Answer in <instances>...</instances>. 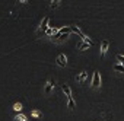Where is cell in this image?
Masks as SVG:
<instances>
[{
	"mask_svg": "<svg viewBox=\"0 0 124 121\" xmlns=\"http://www.w3.org/2000/svg\"><path fill=\"white\" fill-rule=\"evenodd\" d=\"M92 86H93V88H99V86H101V76H99V72H98V70H95V72H93Z\"/></svg>",
	"mask_w": 124,
	"mask_h": 121,
	"instance_id": "1",
	"label": "cell"
},
{
	"mask_svg": "<svg viewBox=\"0 0 124 121\" xmlns=\"http://www.w3.org/2000/svg\"><path fill=\"white\" fill-rule=\"evenodd\" d=\"M57 64H58L60 67H64V66L67 64V57H66L64 54H60V55L57 57Z\"/></svg>",
	"mask_w": 124,
	"mask_h": 121,
	"instance_id": "2",
	"label": "cell"
},
{
	"mask_svg": "<svg viewBox=\"0 0 124 121\" xmlns=\"http://www.w3.org/2000/svg\"><path fill=\"white\" fill-rule=\"evenodd\" d=\"M48 23H50V18H48V16H45V18H44V21H42V22H41V25H39V31L45 32V31L48 29Z\"/></svg>",
	"mask_w": 124,
	"mask_h": 121,
	"instance_id": "3",
	"label": "cell"
},
{
	"mask_svg": "<svg viewBox=\"0 0 124 121\" xmlns=\"http://www.w3.org/2000/svg\"><path fill=\"white\" fill-rule=\"evenodd\" d=\"M108 47H109V42H108V41H102V42H101V54H102V55L108 51Z\"/></svg>",
	"mask_w": 124,
	"mask_h": 121,
	"instance_id": "4",
	"label": "cell"
},
{
	"mask_svg": "<svg viewBox=\"0 0 124 121\" xmlns=\"http://www.w3.org/2000/svg\"><path fill=\"white\" fill-rule=\"evenodd\" d=\"M54 85H55V82H54V80L51 79V80H50V82L47 83V86H45V89H44V92H45V93H50V92L53 91V88H54Z\"/></svg>",
	"mask_w": 124,
	"mask_h": 121,
	"instance_id": "5",
	"label": "cell"
},
{
	"mask_svg": "<svg viewBox=\"0 0 124 121\" xmlns=\"http://www.w3.org/2000/svg\"><path fill=\"white\" fill-rule=\"evenodd\" d=\"M86 77H88V72H82L80 75H78V76H76V80L82 83V82H83V80H85Z\"/></svg>",
	"mask_w": 124,
	"mask_h": 121,
	"instance_id": "6",
	"label": "cell"
},
{
	"mask_svg": "<svg viewBox=\"0 0 124 121\" xmlns=\"http://www.w3.org/2000/svg\"><path fill=\"white\" fill-rule=\"evenodd\" d=\"M63 92L66 93V96H67V99H70L72 98V89L67 86V85H63Z\"/></svg>",
	"mask_w": 124,
	"mask_h": 121,
	"instance_id": "7",
	"label": "cell"
},
{
	"mask_svg": "<svg viewBox=\"0 0 124 121\" xmlns=\"http://www.w3.org/2000/svg\"><path fill=\"white\" fill-rule=\"evenodd\" d=\"M57 32H58V29H57V28H48V29L45 31V34H47V35H50V37H54Z\"/></svg>",
	"mask_w": 124,
	"mask_h": 121,
	"instance_id": "8",
	"label": "cell"
},
{
	"mask_svg": "<svg viewBox=\"0 0 124 121\" xmlns=\"http://www.w3.org/2000/svg\"><path fill=\"white\" fill-rule=\"evenodd\" d=\"M70 29H72V32H75V34H78V35H79L80 38L83 37V34H82V31H80V29H79L78 26H70Z\"/></svg>",
	"mask_w": 124,
	"mask_h": 121,
	"instance_id": "9",
	"label": "cell"
},
{
	"mask_svg": "<svg viewBox=\"0 0 124 121\" xmlns=\"http://www.w3.org/2000/svg\"><path fill=\"white\" fill-rule=\"evenodd\" d=\"M75 105H76V104H75V101H73V98H70V99H67V106H69L70 109H73V108H75Z\"/></svg>",
	"mask_w": 124,
	"mask_h": 121,
	"instance_id": "10",
	"label": "cell"
},
{
	"mask_svg": "<svg viewBox=\"0 0 124 121\" xmlns=\"http://www.w3.org/2000/svg\"><path fill=\"white\" fill-rule=\"evenodd\" d=\"M114 70H117V72H121V73H124V66H121V64H115V66H114Z\"/></svg>",
	"mask_w": 124,
	"mask_h": 121,
	"instance_id": "11",
	"label": "cell"
},
{
	"mask_svg": "<svg viewBox=\"0 0 124 121\" xmlns=\"http://www.w3.org/2000/svg\"><path fill=\"white\" fill-rule=\"evenodd\" d=\"M82 39H83V42H86V44H89V45H92V44H93V42H92V39H89L86 35H83V37H82Z\"/></svg>",
	"mask_w": 124,
	"mask_h": 121,
	"instance_id": "12",
	"label": "cell"
},
{
	"mask_svg": "<svg viewBox=\"0 0 124 121\" xmlns=\"http://www.w3.org/2000/svg\"><path fill=\"white\" fill-rule=\"evenodd\" d=\"M58 3H60V0H53V2H51V9H55L57 6H58Z\"/></svg>",
	"mask_w": 124,
	"mask_h": 121,
	"instance_id": "13",
	"label": "cell"
},
{
	"mask_svg": "<svg viewBox=\"0 0 124 121\" xmlns=\"http://www.w3.org/2000/svg\"><path fill=\"white\" fill-rule=\"evenodd\" d=\"M13 109L21 112V111H22V105H21V104H15V105H13Z\"/></svg>",
	"mask_w": 124,
	"mask_h": 121,
	"instance_id": "14",
	"label": "cell"
},
{
	"mask_svg": "<svg viewBox=\"0 0 124 121\" xmlns=\"http://www.w3.org/2000/svg\"><path fill=\"white\" fill-rule=\"evenodd\" d=\"M15 120H18V121H25V120H26V117H25V115H16V117H15Z\"/></svg>",
	"mask_w": 124,
	"mask_h": 121,
	"instance_id": "15",
	"label": "cell"
},
{
	"mask_svg": "<svg viewBox=\"0 0 124 121\" xmlns=\"http://www.w3.org/2000/svg\"><path fill=\"white\" fill-rule=\"evenodd\" d=\"M117 60L121 63V66H124V55H117Z\"/></svg>",
	"mask_w": 124,
	"mask_h": 121,
	"instance_id": "16",
	"label": "cell"
},
{
	"mask_svg": "<svg viewBox=\"0 0 124 121\" xmlns=\"http://www.w3.org/2000/svg\"><path fill=\"white\" fill-rule=\"evenodd\" d=\"M88 47H91V45H89V44H86V42H82V44L79 45V48H80V50H85V48H88Z\"/></svg>",
	"mask_w": 124,
	"mask_h": 121,
	"instance_id": "17",
	"label": "cell"
},
{
	"mask_svg": "<svg viewBox=\"0 0 124 121\" xmlns=\"http://www.w3.org/2000/svg\"><path fill=\"white\" fill-rule=\"evenodd\" d=\"M32 115H34V117H38V115H39V112H38V111H34V112H32Z\"/></svg>",
	"mask_w": 124,
	"mask_h": 121,
	"instance_id": "18",
	"label": "cell"
},
{
	"mask_svg": "<svg viewBox=\"0 0 124 121\" xmlns=\"http://www.w3.org/2000/svg\"><path fill=\"white\" fill-rule=\"evenodd\" d=\"M102 121H105V120H102Z\"/></svg>",
	"mask_w": 124,
	"mask_h": 121,
	"instance_id": "19",
	"label": "cell"
}]
</instances>
